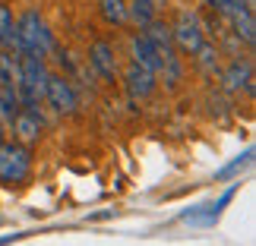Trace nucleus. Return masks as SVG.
Masks as SVG:
<instances>
[{"instance_id": "nucleus-1", "label": "nucleus", "mask_w": 256, "mask_h": 246, "mask_svg": "<svg viewBox=\"0 0 256 246\" xmlns=\"http://www.w3.org/2000/svg\"><path fill=\"white\" fill-rule=\"evenodd\" d=\"M44 82H48V70H44L42 57H35V54H22V57H19V76H16L19 104L35 107L44 98Z\"/></svg>"}, {"instance_id": "nucleus-2", "label": "nucleus", "mask_w": 256, "mask_h": 246, "mask_svg": "<svg viewBox=\"0 0 256 246\" xmlns=\"http://www.w3.org/2000/svg\"><path fill=\"white\" fill-rule=\"evenodd\" d=\"M16 35H19V41H22L26 54L44 57L51 51V28H48V22L35 13V9L22 13V19H19V25H16Z\"/></svg>"}, {"instance_id": "nucleus-3", "label": "nucleus", "mask_w": 256, "mask_h": 246, "mask_svg": "<svg viewBox=\"0 0 256 246\" xmlns=\"http://www.w3.org/2000/svg\"><path fill=\"white\" fill-rule=\"evenodd\" d=\"M28 171H32V155H28L26 145H16V142L0 145V180L10 186H19L26 183Z\"/></svg>"}, {"instance_id": "nucleus-4", "label": "nucleus", "mask_w": 256, "mask_h": 246, "mask_svg": "<svg viewBox=\"0 0 256 246\" xmlns=\"http://www.w3.org/2000/svg\"><path fill=\"white\" fill-rule=\"evenodd\" d=\"M234 193H238V183H234L228 193H222L215 202H206V205H196V209L184 212V215H180V221H184V224H196V228H212V224L222 218L224 205H228V202L234 199Z\"/></svg>"}, {"instance_id": "nucleus-5", "label": "nucleus", "mask_w": 256, "mask_h": 246, "mask_svg": "<svg viewBox=\"0 0 256 246\" xmlns=\"http://www.w3.org/2000/svg\"><path fill=\"white\" fill-rule=\"evenodd\" d=\"M171 41L180 47L184 54H196V47L202 44V25L193 13H180L171 28Z\"/></svg>"}, {"instance_id": "nucleus-6", "label": "nucleus", "mask_w": 256, "mask_h": 246, "mask_svg": "<svg viewBox=\"0 0 256 246\" xmlns=\"http://www.w3.org/2000/svg\"><path fill=\"white\" fill-rule=\"evenodd\" d=\"M44 98H48V104H51L57 114H73L76 111V92H73V85L66 82L64 76H51V73H48Z\"/></svg>"}, {"instance_id": "nucleus-7", "label": "nucleus", "mask_w": 256, "mask_h": 246, "mask_svg": "<svg viewBox=\"0 0 256 246\" xmlns=\"http://www.w3.org/2000/svg\"><path fill=\"white\" fill-rule=\"evenodd\" d=\"M133 63L142 66V70H149V73H158L162 70V57H158L155 44L146 35H136L133 38Z\"/></svg>"}, {"instance_id": "nucleus-8", "label": "nucleus", "mask_w": 256, "mask_h": 246, "mask_svg": "<svg viewBox=\"0 0 256 246\" xmlns=\"http://www.w3.org/2000/svg\"><path fill=\"white\" fill-rule=\"evenodd\" d=\"M13 130H16V136H19L22 142H35L38 136H42V117H38L32 107H28V111H16Z\"/></svg>"}, {"instance_id": "nucleus-9", "label": "nucleus", "mask_w": 256, "mask_h": 246, "mask_svg": "<svg viewBox=\"0 0 256 246\" xmlns=\"http://www.w3.org/2000/svg\"><path fill=\"white\" fill-rule=\"evenodd\" d=\"M228 16H231V22H234V35L244 38L247 44L256 41V22H253V9H244L240 3H234L228 9Z\"/></svg>"}, {"instance_id": "nucleus-10", "label": "nucleus", "mask_w": 256, "mask_h": 246, "mask_svg": "<svg viewBox=\"0 0 256 246\" xmlns=\"http://www.w3.org/2000/svg\"><path fill=\"white\" fill-rule=\"evenodd\" d=\"M126 88H130V95L133 98H146L155 88V73H149V70H142V66H130L126 70Z\"/></svg>"}, {"instance_id": "nucleus-11", "label": "nucleus", "mask_w": 256, "mask_h": 246, "mask_svg": "<svg viewBox=\"0 0 256 246\" xmlns=\"http://www.w3.org/2000/svg\"><path fill=\"white\" fill-rule=\"evenodd\" d=\"M92 66H95L98 73H102V79H114V76H117V63H114V54H111V47H108L104 41L92 44Z\"/></svg>"}, {"instance_id": "nucleus-12", "label": "nucleus", "mask_w": 256, "mask_h": 246, "mask_svg": "<svg viewBox=\"0 0 256 246\" xmlns=\"http://www.w3.org/2000/svg\"><path fill=\"white\" fill-rule=\"evenodd\" d=\"M253 73H250V63H240V60H234L228 70H224V88H231V92H238V88L244 85L247 92H253Z\"/></svg>"}, {"instance_id": "nucleus-13", "label": "nucleus", "mask_w": 256, "mask_h": 246, "mask_svg": "<svg viewBox=\"0 0 256 246\" xmlns=\"http://www.w3.org/2000/svg\"><path fill=\"white\" fill-rule=\"evenodd\" d=\"M146 28H149V32H146V38H149V41L155 44V51H158V54H164V51H171V25H164V22H155V19H152V22L149 25H146Z\"/></svg>"}, {"instance_id": "nucleus-14", "label": "nucleus", "mask_w": 256, "mask_h": 246, "mask_svg": "<svg viewBox=\"0 0 256 246\" xmlns=\"http://www.w3.org/2000/svg\"><path fill=\"white\" fill-rule=\"evenodd\" d=\"M126 16H133L136 22L146 28V25L155 19V3H152V0H130V6H126Z\"/></svg>"}, {"instance_id": "nucleus-15", "label": "nucleus", "mask_w": 256, "mask_h": 246, "mask_svg": "<svg viewBox=\"0 0 256 246\" xmlns=\"http://www.w3.org/2000/svg\"><path fill=\"white\" fill-rule=\"evenodd\" d=\"M98 6H102V16L111 25L126 22V3H124V0H98Z\"/></svg>"}, {"instance_id": "nucleus-16", "label": "nucleus", "mask_w": 256, "mask_h": 246, "mask_svg": "<svg viewBox=\"0 0 256 246\" xmlns=\"http://www.w3.org/2000/svg\"><path fill=\"white\" fill-rule=\"evenodd\" d=\"M250 161H253V149H247L244 155H238L231 164H224L222 171H215V180H228V177H234V174H240L244 167H250Z\"/></svg>"}, {"instance_id": "nucleus-17", "label": "nucleus", "mask_w": 256, "mask_h": 246, "mask_svg": "<svg viewBox=\"0 0 256 246\" xmlns=\"http://www.w3.org/2000/svg\"><path fill=\"white\" fill-rule=\"evenodd\" d=\"M196 54H200V66H202V70L206 73H215V70H218V54H215V47H209V44H200V47H196Z\"/></svg>"}, {"instance_id": "nucleus-18", "label": "nucleus", "mask_w": 256, "mask_h": 246, "mask_svg": "<svg viewBox=\"0 0 256 246\" xmlns=\"http://www.w3.org/2000/svg\"><path fill=\"white\" fill-rule=\"evenodd\" d=\"M10 28H13V13H10L6 3H0V47H4V41H6Z\"/></svg>"}, {"instance_id": "nucleus-19", "label": "nucleus", "mask_w": 256, "mask_h": 246, "mask_svg": "<svg viewBox=\"0 0 256 246\" xmlns=\"http://www.w3.org/2000/svg\"><path fill=\"white\" fill-rule=\"evenodd\" d=\"M212 9H218V13H228V9L234 6V0H206Z\"/></svg>"}, {"instance_id": "nucleus-20", "label": "nucleus", "mask_w": 256, "mask_h": 246, "mask_svg": "<svg viewBox=\"0 0 256 246\" xmlns=\"http://www.w3.org/2000/svg\"><path fill=\"white\" fill-rule=\"evenodd\" d=\"M19 237H22V234H13V237H4V240H0V246H6V243H13V240H19Z\"/></svg>"}, {"instance_id": "nucleus-21", "label": "nucleus", "mask_w": 256, "mask_h": 246, "mask_svg": "<svg viewBox=\"0 0 256 246\" xmlns=\"http://www.w3.org/2000/svg\"><path fill=\"white\" fill-rule=\"evenodd\" d=\"M0 221H4V218H0Z\"/></svg>"}]
</instances>
